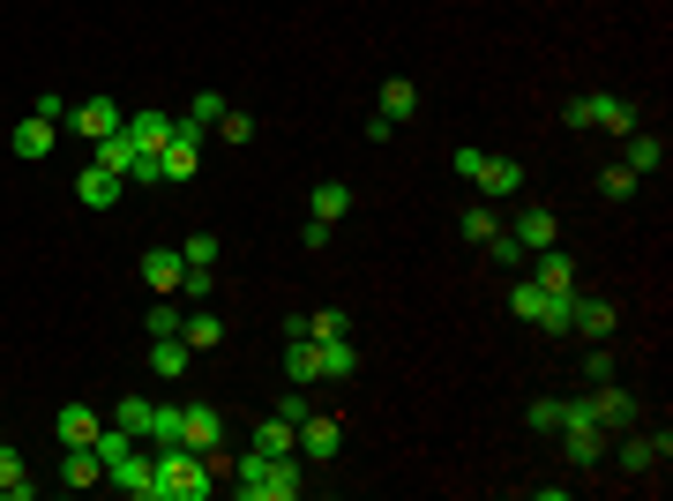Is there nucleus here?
<instances>
[{"label": "nucleus", "instance_id": "43", "mask_svg": "<svg viewBox=\"0 0 673 501\" xmlns=\"http://www.w3.org/2000/svg\"><path fill=\"white\" fill-rule=\"evenodd\" d=\"M584 375H591V382H614V352H606V337H598V352L584 360Z\"/></svg>", "mask_w": 673, "mask_h": 501}, {"label": "nucleus", "instance_id": "19", "mask_svg": "<svg viewBox=\"0 0 673 501\" xmlns=\"http://www.w3.org/2000/svg\"><path fill=\"white\" fill-rule=\"evenodd\" d=\"M254 449H262V457H299V426L285 412L262 419V426H254Z\"/></svg>", "mask_w": 673, "mask_h": 501}, {"label": "nucleus", "instance_id": "22", "mask_svg": "<svg viewBox=\"0 0 673 501\" xmlns=\"http://www.w3.org/2000/svg\"><path fill=\"white\" fill-rule=\"evenodd\" d=\"M293 352H285V375H293V389H307V382H322V352H315V337H285Z\"/></svg>", "mask_w": 673, "mask_h": 501}, {"label": "nucleus", "instance_id": "16", "mask_svg": "<svg viewBox=\"0 0 673 501\" xmlns=\"http://www.w3.org/2000/svg\"><path fill=\"white\" fill-rule=\"evenodd\" d=\"M614 322H621V307H614V299H577V322H569V330L598 344V337H614Z\"/></svg>", "mask_w": 673, "mask_h": 501}, {"label": "nucleus", "instance_id": "20", "mask_svg": "<svg viewBox=\"0 0 673 501\" xmlns=\"http://www.w3.org/2000/svg\"><path fill=\"white\" fill-rule=\"evenodd\" d=\"M539 293H577V262L561 248H539V277H532Z\"/></svg>", "mask_w": 673, "mask_h": 501}, {"label": "nucleus", "instance_id": "6", "mask_svg": "<svg viewBox=\"0 0 673 501\" xmlns=\"http://www.w3.org/2000/svg\"><path fill=\"white\" fill-rule=\"evenodd\" d=\"M217 442H225V412H217V405H187V412H180V449L203 457V449H217Z\"/></svg>", "mask_w": 673, "mask_h": 501}, {"label": "nucleus", "instance_id": "30", "mask_svg": "<svg viewBox=\"0 0 673 501\" xmlns=\"http://www.w3.org/2000/svg\"><path fill=\"white\" fill-rule=\"evenodd\" d=\"M569 322H577V293H547V307H539V330H547V337H569Z\"/></svg>", "mask_w": 673, "mask_h": 501}, {"label": "nucleus", "instance_id": "24", "mask_svg": "<svg viewBox=\"0 0 673 501\" xmlns=\"http://www.w3.org/2000/svg\"><path fill=\"white\" fill-rule=\"evenodd\" d=\"M98 479H105V464H98V449H68V457H60V487H98Z\"/></svg>", "mask_w": 673, "mask_h": 501}, {"label": "nucleus", "instance_id": "38", "mask_svg": "<svg viewBox=\"0 0 673 501\" xmlns=\"http://www.w3.org/2000/svg\"><path fill=\"white\" fill-rule=\"evenodd\" d=\"M217 135H225L232 150H248V143H254V121L240 113V105H225V121H217Z\"/></svg>", "mask_w": 673, "mask_h": 501}, {"label": "nucleus", "instance_id": "4", "mask_svg": "<svg viewBox=\"0 0 673 501\" xmlns=\"http://www.w3.org/2000/svg\"><path fill=\"white\" fill-rule=\"evenodd\" d=\"M105 479H113V487H121L127 501H158V464L142 457V449H127V457H113V464H105Z\"/></svg>", "mask_w": 673, "mask_h": 501}, {"label": "nucleus", "instance_id": "8", "mask_svg": "<svg viewBox=\"0 0 673 501\" xmlns=\"http://www.w3.org/2000/svg\"><path fill=\"white\" fill-rule=\"evenodd\" d=\"M195 166H203V135H195V127H172V143L158 150V172H166V180H195Z\"/></svg>", "mask_w": 673, "mask_h": 501}, {"label": "nucleus", "instance_id": "12", "mask_svg": "<svg viewBox=\"0 0 673 501\" xmlns=\"http://www.w3.org/2000/svg\"><path fill=\"white\" fill-rule=\"evenodd\" d=\"M76 203H83V209H113V203H121V172L83 166V172H76Z\"/></svg>", "mask_w": 673, "mask_h": 501}, {"label": "nucleus", "instance_id": "28", "mask_svg": "<svg viewBox=\"0 0 673 501\" xmlns=\"http://www.w3.org/2000/svg\"><path fill=\"white\" fill-rule=\"evenodd\" d=\"M307 203H315V217H322V225H336V217L352 209V187H344V180H315V195H307Z\"/></svg>", "mask_w": 673, "mask_h": 501}, {"label": "nucleus", "instance_id": "7", "mask_svg": "<svg viewBox=\"0 0 673 501\" xmlns=\"http://www.w3.org/2000/svg\"><path fill=\"white\" fill-rule=\"evenodd\" d=\"M135 270H142V285H150L158 299H180V277H187V262H180V248H150L142 262H135Z\"/></svg>", "mask_w": 673, "mask_h": 501}, {"label": "nucleus", "instance_id": "11", "mask_svg": "<svg viewBox=\"0 0 673 501\" xmlns=\"http://www.w3.org/2000/svg\"><path fill=\"white\" fill-rule=\"evenodd\" d=\"M187 367H195V344H187V337H150V375L158 382H180Z\"/></svg>", "mask_w": 673, "mask_h": 501}, {"label": "nucleus", "instance_id": "35", "mask_svg": "<svg viewBox=\"0 0 673 501\" xmlns=\"http://www.w3.org/2000/svg\"><path fill=\"white\" fill-rule=\"evenodd\" d=\"M636 187H643V180H636L629 166H606V172H598V195H606V203H629Z\"/></svg>", "mask_w": 673, "mask_h": 501}, {"label": "nucleus", "instance_id": "26", "mask_svg": "<svg viewBox=\"0 0 673 501\" xmlns=\"http://www.w3.org/2000/svg\"><path fill=\"white\" fill-rule=\"evenodd\" d=\"M0 494H8V501L38 494V479H23V449H8V442H0Z\"/></svg>", "mask_w": 673, "mask_h": 501}, {"label": "nucleus", "instance_id": "27", "mask_svg": "<svg viewBox=\"0 0 673 501\" xmlns=\"http://www.w3.org/2000/svg\"><path fill=\"white\" fill-rule=\"evenodd\" d=\"M180 337H187L195 352H210V344H225V322H217L210 307H195V315H180Z\"/></svg>", "mask_w": 673, "mask_h": 501}, {"label": "nucleus", "instance_id": "3", "mask_svg": "<svg viewBox=\"0 0 673 501\" xmlns=\"http://www.w3.org/2000/svg\"><path fill=\"white\" fill-rule=\"evenodd\" d=\"M457 172L479 180V195H516V187H524V166H516V158H487V150H471V143L457 150Z\"/></svg>", "mask_w": 673, "mask_h": 501}, {"label": "nucleus", "instance_id": "13", "mask_svg": "<svg viewBox=\"0 0 673 501\" xmlns=\"http://www.w3.org/2000/svg\"><path fill=\"white\" fill-rule=\"evenodd\" d=\"M598 449H606V434H598V426H584V419H569V426H561V457L577 464V471H591Z\"/></svg>", "mask_w": 673, "mask_h": 501}, {"label": "nucleus", "instance_id": "29", "mask_svg": "<svg viewBox=\"0 0 673 501\" xmlns=\"http://www.w3.org/2000/svg\"><path fill=\"white\" fill-rule=\"evenodd\" d=\"M90 166H105V172H121V180H127V166H135V143H127V127H113V135L98 143V158H90Z\"/></svg>", "mask_w": 673, "mask_h": 501}, {"label": "nucleus", "instance_id": "25", "mask_svg": "<svg viewBox=\"0 0 673 501\" xmlns=\"http://www.w3.org/2000/svg\"><path fill=\"white\" fill-rule=\"evenodd\" d=\"M412 113H420V83L389 76V83H381V121H412Z\"/></svg>", "mask_w": 673, "mask_h": 501}, {"label": "nucleus", "instance_id": "40", "mask_svg": "<svg viewBox=\"0 0 673 501\" xmlns=\"http://www.w3.org/2000/svg\"><path fill=\"white\" fill-rule=\"evenodd\" d=\"M180 299H217V270H195V262H187V277H180Z\"/></svg>", "mask_w": 673, "mask_h": 501}, {"label": "nucleus", "instance_id": "21", "mask_svg": "<svg viewBox=\"0 0 673 501\" xmlns=\"http://www.w3.org/2000/svg\"><path fill=\"white\" fill-rule=\"evenodd\" d=\"M621 166H629L636 180H643V172H659V166H666V135H643V127H629V158H621Z\"/></svg>", "mask_w": 673, "mask_h": 501}, {"label": "nucleus", "instance_id": "36", "mask_svg": "<svg viewBox=\"0 0 673 501\" xmlns=\"http://www.w3.org/2000/svg\"><path fill=\"white\" fill-rule=\"evenodd\" d=\"M150 412H158V405H150V397H121V434H150Z\"/></svg>", "mask_w": 673, "mask_h": 501}, {"label": "nucleus", "instance_id": "39", "mask_svg": "<svg viewBox=\"0 0 673 501\" xmlns=\"http://www.w3.org/2000/svg\"><path fill=\"white\" fill-rule=\"evenodd\" d=\"M142 442H158V449H166V442H180V405H158V412H150V434H142Z\"/></svg>", "mask_w": 673, "mask_h": 501}, {"label": "nucleus", "instance_id": "31", "mask_svg": "<svg viewBox=\"0 0 673 501\" xmlns=\"http://www.w3.org/2000/svg\"><path fill=\"white\" fill-rule=\"evenodd\" d=\"M217 121H225V98H217V90H195V105H187V121H180V127H195V135H210Z\"/></svg>", "mask_w": 673, "mask_h": 501}, {"label": "nucleus", "instance_id": "18", "mask_svg": "<svg viewBox=\"0 0 673 501\" xmlns=\"http://www.w3.org/2000/svg\"><path fill=\"white\" fill-rule=\"evenodd\" d=\"M53 426H60V449H83V442H98V426H105V419L90 412V405H60Z\"/></svg>", "mask_w": 673, "mask_h": 501}, {"label": "nucleus", "instance_id": "17", "mask_svg": "<svg viewBox=\"0 0 673 501\" xmlns=\"http://www.w3.org/2000/svg\"><path fill=\"white\" fill-rule=\"evenodd\" d=\"M315 352H322V375H330V382H352V375H360V344H352V330H344V337H322Z\"/></svg>", "mask_w": 673, "mask_h": 501}, {"label": "nucleus", "instance_id": "41", "mask_svg": "<svg viewBox=\"0 0 673 501\" xmlns=\"http://www.w3.org/2000/svg\"><path fill=\"white\" fill-rule=\"evenodd\" d=\"M299 322H307V337H315V344H322V337H344V330H352L336 307H322V315H299Z\"/></svg>", "mask_w": 673, "mask_h": 501}, {"label": "nucleus", "instance_id": "37", "mask_svg": "<svg viewBox=\"0 0 673 501\" xmlns=\"http://www.w3.org/2000/svg\"><path fill=\"white\" fill-rule=\"evenodd\" d=\"M539 307H547L539 285H516V293H509V315H516V322H532V330H539Z\"/></svg>", "mask_w": 673, "mask_h": 501}, {"label": "nucleus", "instance_id": "32", "mask_svg": "<svg viewBox=\"0 0 673 501\" xmlns=\"http://www.w3.org/2000/svg\"><path fill=\"white\" fill-rule=\"evenodd\" d=\"M457 232H464V240H479V248H487V240L502 232V217H494V209H487V203H471V209H464V217H457Z\"/></svg>", "mask_w": 673, "mask_h": 501}, {"label": "nucleus", "instance_id": "34", "mask_svg": "<svg viewBox=\"0 0 673 501\" xmlns=\"http://www.w3.org/2000/svg\"><path fill=\"white\" fill-rule=\"evenodd\" d=\"M524 419H532V434H561V426H569V405H561V397H539Z\"/></svg>", "mask_w": 673, "mask_h": 501}, {"label": "nucleus", "instance_id": "33", "mask_svg": "<svg viewBox=\"0 0 673 501\" xmlns=\"http://www.w3.org/2000/svg\"><path fill=\"white\" fill-rule=\"evenodd\" d=\"M217 254H225V240H217V232H195V240H180V262H195V270H217Z\"/></svg>", "mask_w": 673, "mask_h": 501}, {"label": "nucleus", "instance_id": "10", "mask_svg": "<svg viewBox=\"0 0 673 501\" xmlns=\"http://www.w3.org/2000/svg\"><path fill=\"white\" fill-rule=\"evenodd\" d=\"M68 127H76V135H90V143H105V135H113V127H127V121H121V105H113V98H83V105L68 113Z\"/></svg>", "mask_w": 673, "mask_h": 501}, {"label": "nucleus", "instance_id": "15", "mask_svg": "<svg viewBox=\"0 0 673 501\" xmlns=\"http://www.w3.org/2000/svg\"><path fill=\"white\" fill-rule=\"evenodd\" d=\"M509 240H516L524 254H539V248H554V240H561V225H554V209H524Z\"/></svg>", "mask_w": 673, "mask_h": 501}, {"label": "nucleus", "instance_id": "1", "mask_svg": "<svg viewBox=\"0 0 673 501\" xmlns=\"http://www.w3.org/2000/svg\"><path fill=\"white\" fill-rule=\"evenodd\" d=\"M158 501H210L225 479L210 471V457H195V449H180V442H166L158 449Z\"/></svg>", "mask_w": 673, "mask_h": 501}, {"label": "nucleus", "instance_id": "23", "mask_svg": "<svg viewBox=\"0 0 673 501\" xmlns=\"http://www.w3.org/2000/svg\"><path fill=\"white\" fill-rule=\"evenodd\" d=\"M8 143H15V158H23V166H38L45 150H53V121H38V113H31V121L15 127V135H8Z\"/></svg>", "mask_w": 673, "mask_h": 501}, {"label": "nucleus", "instance_id": "9", "mask_svg": "<svg viewBox=\"0 0 673 501\" xmlns=\"http://www.w3.org/2000/svg\"><path fill=\"white\" fill-rule=\"evenodd\" d=\"M248 501H299V464L293 457H270V464H262V479L248 487Z\"/></svg>", "mask_w": 673, "mask_h": 501}, {"label": "nucleus", "instance_id": "42", "mask_svg": "<svg viewBox=\"0 0 673 501\" xmlns=\"http://www.w3.org/2000/svg\"><path fill=\"white\" fill-rule=\"evenodd\" d=\"M150 337H180V307H172V299L150 307Z\"/></svg>", "mask_w": 673, "mask_h": 501}, {"label": "nucleus", "instance_id": "5", "mask_svg": "<svg viewBox=\"0 0 673 501\" xmlns=\"http://www.w3.org/2000/svg\"><path fill=\"white\" fill-rule=\"evenodd\" d=\"M336 449H344V426H336L330 412H307V419H299V457H307V464H330Z\"/></svg>", "mask_w": 673, "mask_h": 501}, {"label": "nucleus", "instance_id": "2", "mask_svg": "<svg viewBox=\"0 0 673 501\" xmlns=\"http://www.w3.org/2000/svg\"><path fill=\"white\" fill-rule=\"evenodd\" d=\"M569 127H606V135H629L636 127V105L621 98V90H591V98H569V113H561Z\"/></svg>", "mask_w": 673, "mask_h": 501}, {"label": "nucleus", "instance_id": "14", "mask_svg": "<svg viewBox=\"0 0 673 501\" xmlns=\"http://www.w3.org/2000/svg\"><path fill=\"white\" fill-rule=\"evenodd\" d=\"M172 113H135V121H127V143H135V150H142V158H158V150H166L172 143Z\"/></svg>", "mask_w": 673, "mask_h": 501}]
</instances>
